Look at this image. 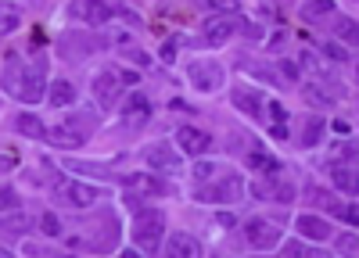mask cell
Masks as SVG:
<instances>
[{"label": "cell", "instance_id": "obj_42", "mask_svg": "<svg viewBox=\"0 0 359 258\" xmlns=\"http://www.w3.org/2000/svg\"><path fill=\"white\" fill-rule=\"evenodd\" d=\"M269 133H273L277 140H287V129H284V122H277V126H273V129H269Z\"/></svg>", "mask_w": 359, "mask_h": 258}, {"label": "cell", "instance_id": "obj_16", "mask_svg": "<svg viewBox=\"0 0 359 258\" xmlns=\"http://www.w3.org/2000/svg\"><path fill=\"white\" fill-rule=\"evenodd\" d=\"M118 90H123V83H118V72H101V76L94 79V97H97L104 108L115 104Z\"/></svg>", "mask_w": 359, "mask_h": 258}, {"label": "cell", "instance_id": "obj_27", "mask_svg": "<svg viewBox=\"0 0 359 258\" xmlns=\"http://www.w3.org/2000/svg\"><path fill=\"white\" fill-rule=\"evenodd\" d=\"M320 136H323V122L320 119H309L306 122V133H302V143H306V148H316Z\"/></svg>", "mask_w": 359, "mask_h": 258}, {"label": "cell", "instance_id": "obj_2", "mask_svg": "<svg viewBox=\"0 0 359 258\" xmlns=\"http://www.w3.org/2000/svg\"><path fill=\"white\" fill-rule=\"evenodd\" d=\"M245 197V180L237 176V172H219L216 183H201L194 190V201H205V205H233V201Z\"/></svg>", "mask_w": 359, "mask_h": 258}, {"label": "cell", "instance_id": "obj_40", "mask_svg": "<svg viewBox=\"0 0 359 258\" xmlns=\"http://www.w3.org/2000/svg\"><path fill=\"white\" fill-rule=\"evenodd\" d=\"M269 115H273V119H277V122H284V119H287V111H284L280 104H269Z\"/></svg>", "mask_w": 359, "mask_h": 258}, {"label": "cell", "instance_id": "obj_10", "mask_svg": "<svg viewBox=\"0 0 359 258\" xmlns=\"http://www.w3.org/2000/svg\"><path fill=\"white\" fill-rule=\"evenodd\" d=\"M147 119H151V101H147L144 94H130V97L123 101V122H126L130 129H137V126H144Z\"/></svg>", "mask_w": 359, "mask_h": 258}, {"label": "cell", "instance_id": "obj_12", "mask_svg": "<svg viewBox=\"0 0 359 258\" xmlns=\"http://www.w3.org/2000/svg\"><path fill=\"white\" fill-rule=\"evenodd\" d=\"M298 234L302 237H309V241H331V234H334V226L327 222V219H320V215H313V212H306V215H298Z\"/></svg>", "mask_w": 359, "mask_h": 258}, {"label": "cell", "instance_id": "obj_9", "mask_svg": "<svg viewBox=\"0 0 359 258\" xmlns=\"http://www.w3.org/2000/svg\"><path fill=\"white\" fill-rule=\"evenodd\" d=\"M176 143H180V151H184V155H205L208 148H212V136H208L205 129H194V126H184V129H180L176 133Z\"/></svg>", "mask_w": 359, "mask_h": 258}, {"label": "cell", "instance_id": "obj_32", "mask_svg": "<svg viewBox=\"0 0 359 258\" xmlns=\"http://www.w3.org/2000/svg\"><path fill=\"white\" fill-rule=\"evenodd\" d=\"M208 8H216L219 15H237V0H205Z\"/></svg>", "mask_w": 359, "mask_h": 258}, {"label": "cell", "instance_id": "obj_11", "mask_svg": "<svg viewBox=\"0 0 359 258\" xmlns=\"http://www.w3.org/2000/svg\"><path fill=\"white\" fill-rule=\"evenodd\" d=\"M165 258H201V244L191 234H169L165 241Z\"/></svg>", "mask_w": 359, "mask_h": 258}, {"label": "cell", "instance_id": "obj_44", "mask_svg": "<svg viewBox=\"0 0 359 258\" xmlns=\"http://www.w3.org/2000/svg\"><path fill=\"white\" fill-rule=\"evenodd\" d=\"M118 258H140V251H123V255H118Z\"/></svg>", "mask_w": 359, "mask_h": 258}, {"label": "cell", "instance_id": "obj_33", "mask_svg": "<svg viewBox=\"0 0 359 258\" xmlns=\"http://www.w3.org/2000/svg\"><path fill=\"white\" fill-rule=\"evenodd\" d=\"M0 229H8V234H22V229H25V215H15L11 222H0Z\"/></svg>", "mask_w": 359, "mask_h": 258}, {"label": "cell", "instance_id": "obj_3", "mask_svg": "<svg viewBox=\"0 0 359 258\" xmlns=\"http://www.w3.org/2000/svg\"><path fill=\"white\" fill-rule=\"evenodd\" d=\"M165 237V215L158 208H144L133 215V244H140L144 251H155Z\"/></svg>", "mask_w": 359, "mask_h": 258}, {"label": "cell", "instance_id": "obj_35", "mask_svg": "<svg viewBox=\"0 0 359 258\" xmlns=\"http://www.w3.org/2000/svg\"><path fill=\"white\" fill-rule=\"evenodd\" d=\"M280 72H284V79H287V83H298V69H294L291 62H280Z\"/></svg>", "mask_w": 359, "mask_h": 258}, {"label": "cell", "instance_id": "obj_31", "mask_svg": "<svg viewBox=\"0 0 359 258\" xmlns=\"http://www.w3.org/2000/svg\"><path fill=\"white\" fill-rule=\"evenodd\" d=\"M320 50H323L327 57H334V62H348V50L338 47V43H320Z\"/></svg>", "mask_w": 359, "mask_h": 258}, {"label": "cell", "instance_id": "obj_29", "mask_svg": "<svg viewBox=\"0 0 359 258\" xmlns=\"http://www.w3.org/2000/svg\"><path fill=\"white\" fill-rule=\"evenodd\" d=\"M18 205H22L18 194H15L11 187H0V212H15Z\"/></svg>", "mask_w": 359, "mask_h": 258}, {"label": "cell", "instance_id": "obj_30", "mask_svg": "<svg viewBox=\"0 0 359 258\" xmlns=\"http://www.w3.org/2000/svg\"><path fill=\"white\" fill-rule=\"evenodd\" d=\"M40 229H43L47 237H57V234H62V222H57V215H50V212H47V215L40 219Z\"/></svg>", "mask_w": 359, "mask_h": 258}, {"label": "cell", "instance_id": "obj_34", "mask_svg": "<svg viewBox=\"0 0 359 258\" xmlns=\"http://www.w3.org/2000/svg\"><path fill=\"white\" fill-rule=\"evenodd\" d=\"M338 244H341V251H345V258H355V234H348V237H341Z\"/></svg>", "mask_w": 359, "mask_h": 258}, {"label": "cell", "instance_id": "obj_20", "mask_svg": "<svg viewBox=\"0 0 359 258\" xmlns=\"http://www.w3.org/2000/svg\"><path fill=\"white\" fill-rule=\"evenodd\" d=\"M43 140L57 143V148H79V143H83V133L72 129V126H54V129H47Z\"/></svg>", "mask_w": 359, "mask_h": 258}, {"label": "cell", "instance_id": "obj_24", "mask_svg": "<svg viewBox=\"0 0 359 258\" xmlns=\"http://www.w3.org/2000/svg\"><path fill=\"white\" fill-rule=\"evenodd\" d=\"M18 133L33 136V140H43L47 136V126L36 119V115H18Z\"/></svg>", "mask_w": 359, "mask_h": 258}, {"label": "cell", "instance_id": "obj_18", "mask_svg": "<svg viewBox=\"0 0 359 258\" xmlns=\"http://www.w3.org/2000/svg\"><path fill=\"white\" fill-rule=\"evenodd\" d=\"M302 97H306V104H313V108H334V104H338V97L327 90V86H320V83H306V86H302Z\"/></svg>", "mask_w": 359, "mask_h": 258}, {"label": "cell", "instance_id": "obj_5", "mask_svg": "<svg viewBox=\"0 0 359 258\" xmlns=\"http://www.w3.org/2000/svg\"><path fill=\"white\" fill-rule=\"evenodd\" d=\"M187 79L194 83V90L212 94V90H219V86H223V69H219V65H212V62H191Z\"/></svg>", "mask_w": 359, "mask_h": 258}, {"label": "cell", "instance_id": "obj_6", "mask_svg": "<svg viewBox=\"0 0 359 258\" xmlns=\"http://www.w3.org/2000/svg\"><path fill=\"white\" fill-rule=\"evenodd\" d=\"M72 15H76L79 22H86V25H108L118 11H115L111 4H104V0H76Z\"/></svg>", "mask_w": 359, "mask_h": 258}, {"label": "cell", "instance_id": "obj_43", "mask_svg": "<svg viewBox=\"0 0 359 258\" xmlns=\"http://www.w3.org/2000/svg\"><path fill=\"white\" fill-rule=\"evenodd\" d=\"M8 169H15V158H8V155H0V172H8Z\"/></svg>", "mask_w": 359, "mask_h": 258}, {"label": "cell", "instance_id": "obj_23", "mask_svg": "<svg viewBox=\"0 0 359 258\" xmlns=\"http://www.w3.org/2000/svg\"><path fill=\"white\" fill-rule=\"evenodd\" d=\"M323 15H334V0H306V8H302L306 22H320Z\"/></svg>", "mask_w": 359, "mask_h": 258}, {"label": "cell", "instance_id": "obj_13", "mask_svg": "<svg viewBox=\"0 0 359 258\" xmlns=\"http://www.w3.org/2000/svg\"><path fill=\"white\" fill-rule=\"evenodd\" d=\"M233 18L230 15H216V18H208L205 22V43H212V47H223L230 36H233Z\"/></svg>", "mask_w": 359, "mask_h": 258}, {"label": "cell", "instance_id": "obj_36", "mask_svg": "<svg viewBox=\"0 0 359 258\" xmlns=\"http://www.w3.org/2000/svg\"><path fill=\"white\" fill-rule=\"evenodd\" d=\"M140 79V72H130V69H123V72H118V83H123V86H133Z\"/></svg>", "mask_w": 359, "mask_h": 258}, {"label": "cell", "instance_id": "obj_8", "mask_svg": "<svg viewBox=\"0 0 359 258\" xmlns=\"http://www.w3.org/2000/svg\"><path fill=\"white\" fill-rule=\"evenodd\" d=\"M137 197H165L169 194V187H165V180H158V176H147V172H133V176H126L123 180Z\"/></svg>", "mask_w": 359, "mask_h": 258}, {"label": "cell", "instance_id": "obj_41", "mask_svg": "<svg viewBox=\"0 0 359 258\" xmlns=\"http://www.w3.org/2000/svg\"><path fill=\"white\" fill-rule=\"evenodd\" d=\"M331 129H334V133H338V136H348V133H352V126H348V122H334V126H331Z\"/></svg>", "mask_w": 359, "mask_h": 258}, {"label": "cell", "instance_id": "obj_25", "mask_svg": "<svg viewBox=\"0 0 359 258\" xmlns=\"http://www.w3.org/2000/svg\"><path fill=\"white\" fill-rule=\"evenodd\" d=\"M248 169H259V172H280V162L277 158H269L266 151H248Z\"/></svg>", "mask_w": 359, "mask_h": 258}, {"label": "cell", "instance_id": "obj_15", "mask_svg": "<svg viewBox=\"0 0 359 258\" xmlns=\"http://www.w3.org/2000/svg\"><path fill=\"white\" fill-rule=\"evenodd\" d=\"M144 158H147V165H151V169H165V172H176L180 169V158H176V151L169 148V143H151V148L144 151Z\"/></svg>", "mask_w": 359, "mask_h": 258}, {"label": "cell", "instance_id": "obj_7", "mask_svg": "<svg viewBox=\"0 0 359 258\" xmlns=\"http://www.w3.org/2000/svg\"><path fill=\"white\" fill-rule=\"evenodd\" d=\"M57 190H62L65 201H72V205L86 208L94 205V201L104 197V187H90V183H76V180H57Z\"/></svg>", "mask_w": 359, "mask_h": 258}, {"label": "cell", "instance_id": "obj_28", "mask_svg": "<svg viewBox=\"0 0 359 258\" xmlns=\"http://www.w3.org/2000/svg\"><path fill=\"white\" fill-rule=\"evenodd\" d=\"M219 172H223V169H219L216 162H198V165H194V180H198V183H208L212 176H219Z\"/></svg>", "mask_w": 359, "mask_h": 258}, {"label": "cell", "instance_id": "obj_19", "mask_svg": "<svg viewBox=\"0 0 359 258\" xmlns=\"http://www.w3.org/2000/svg\"><path fill=\"white\" fill-rule=\"evenodd\" d=\"M47 101H50L54 108H69V104L76 101L72 83H69V79H54V83H50V90H47Z\"/></svg>", "mask_w": 359, "mask_h": 258}, {"label": "cell", "instance_id": "obj_26", "mask_svg": "<svg viewBox=\"0 0 359 258\" xmlns=\"http://www.w3.org/2000/svg\"><path fill=\"white\" fill-rule=\"evenodd\" d=\"M334 33L341 36V43H355V18L338 15V22H334Z\"/></svg>", "mask_w": 359, "mask_h": 258}, {"label": "cell", "instance_id": "obj_21", "mask_svg": "<svg viewBox=\"0 0 359 258\" xmlns=\"http://www.w3.org/2000/svg\"><path fill=\"white\" fill-rule=\"evenodd\" d=\"M331 180H334V190L355 194V169L352 165H331Z\"/></svg>", "mask_w": 359, "mask_h": 258}, {"label": "cell", "instance_id": "obj_17", "mask_svg": "<svg viewBox=\"0 0 359 258\" xmlns=\"http://www.w3.org/2000/svg\"><path fill=\"white\" fill-rule=\"evenodd\" d=\"M233 101H237V108H241V111H248L252 119H259L262 108H266V104H262V94H259V90H248V86H237Z\"/></svg>", "mask_w": 359, "mask_h": 258}, {"label": "cell", "instance_id": "obj_38", "mask_svg": "<svg viewBox=\"0 0 359 258\" xmlns=\"http://www.w3.org/2000/svg\"><path fill=\"white\" fill-rule=\"evenodd\" d=\"M233 222H237V219H233L230 212H219V215H216V226H223V229H230Z\"/></svg>", "mask_w": 359, "mask_h": 258}, {"label": "cell", "instance_id": "obj_4", "mask_svg": "<svg viewBox=\"0 0 359 258\" xmlns=\"http://www.w3.org/2000/svg\"><path fill=\"white\" fill-rule=\"evenodd\" d=\"M245 241L255 251H273L284 241V226L269 222V219H252V222H245Z\"/></svg>", "mask_w": 359, "mask_h": 258}, {"label": "cell", "instance_id": "obj_39", "mask_svg": "<svg viewBox=\"0 0 359 258\" xmlns=\"http://www.w3.org/2000/svg\"><path fill=\"white\" fill-rule=\"evenodd\" d=\"M306 258H338V255H331V251H323V248H309V251H306Z\"/></svg>", "mask_w": 359, "mask_h": 258}, {"label": "cell", "instance_id": "obj_22", "mask_svg": "<svg viewBox=\"0 0 359 258\" xmlns=\"http://www.w3.org/2000/svg\"><path fill=\"white\" fill-rule=\"evenodd\" d=\"M18 25H22V8L11 4V0H4V4H0V36H4V33H15Z\"/></svg>", "mask_w": 359, "mask_h": 258}, {"label": "cell", "instance_id": "obj_1", "mask_svg": "<svg viewBox=\"0 0 359 258\" xmlns=\"http://www.w3.org/2000/svg\"><path fill=\"white\" fill-rule=\"evenodd\" d=\"M0 86L11 94V97H18V101H25V104H36V101H43V76H40V69H18V65H8V72H4V79H0Z\"/></svg>", "mask_w": 359, "mask_h": 258}, {"label": "cell", "instance_id": "obj_14", "mask_svg": "<svg viewBox=\"0 0 359 258\" xmlns=\"http://www.w3.org/2000/svg\"><path fill=\"white\" fill-rule=\"evenodd\" d=\"M252 194H255V197H262V201H280V205L294 201V187H291V183H277V180L252 183Z\"/></svg>", "mask_w": 359, "mask_h": 258}, {"label": "cell", "instance_id": "obj_37", "mask_svg": "<svg viewBox=\"0 0 359 258\" xmlns=\"http://www.w3.org/2000/svg\"><path fill=\"white\" fill-rule=\"evenodd\" d=\"M172 57H176V40L162 43V62H172Z\"/></svg>", "mask_w": 359, "mask_h": 258}]
</instances>
